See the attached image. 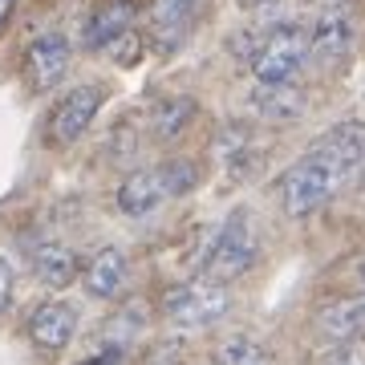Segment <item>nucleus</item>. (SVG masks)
I'll use <instances>...</instances> for the list:
<instances>
[{"label": "nucleus", "mask_w": 365, "mask_h": 365, "mask_svg": "<svg viewBox=\"0 0 365 365\" xmlns=\"http://www.w3.org/2000/svg\"><path fill=\"white\" fill-rule=\"evenodd\" d=\"M126 280H130V260H126L122 248H102L90 264H86V276H81V284H86V292H90L93 300L122 297Z\"/></svg>", "instance_id": "14"}, {"label": "nucleus", "mask_w": 365, "mask_h": 365, "mask_svg": "<svg viewBox=\"0 0 365 365\" xmlns=\"http://www.w3.org/2000/svg\"><path fill=\"white\" fill-rule=\"evenodd\" d=\"M191 118H195V102H191L187 93L158 98V102L150 106V134H155L158 143H170V138H179V134L191 126Z\"/></svg>", "instance_id": "16"}, {"label": "nucleus", "mask_w": 365, "mask_h": 365, "mask_svg": "<svg viewBox=\"0 0 365 365\" xmlns=\"http://www.w3.org/2000/svg\"><path fill=\"white\" fill-rule=\"evenodd\" d=\"M244 9H268V4H276V0H240Z\"/></svg>", "instance_id": "23"}, {"label": "nucleus", "mask_w": 365, "mask_h": 365, "mask_svg": "<svg viewBox=\"0 0 365 365\" xmlns=\"http://www.w3.org/2000/svg\"><path fill=\"white\" fill-rule=\"evenodd\" d=\"M260 248L264 244H260V223H256V215L248 207H235L227 215V223L215 232L207 256H203V276L223 280V284L227 280H240L244 272L256 268Z\"/></svg>", "instance_id": "3"}, {"label": "nucleus", "mask_w": 365, "mask_h": 365, "mask_svg": "<svg viewBox=\"0 0 365 365\" xmlns=\"http://www.w3.org/2000/svg\"><path fill=\"white\" fill-rule=\"evenodd\" d=\"M134 21H138V9L130 0H106L102 9L86 21V49H114L118 41H126L134 33Z\"/></svg>", "instance_id": "12"}, {"label": "nucleus", "mask_w": 365, "mask_h": 365, "mask_svg": "<svg viewBox=\"0 0 365 365\" xmlns=\"http://www.w3.org/2000/svg\"><path fill=\"white\" fill-rule=\"evenodd\" d=\"M215 365H268V349L256 337H227L215 349Z\"/></svg>", "instance_id": "18"}, {"label": "nucleus", "mask_w": 365, "mask_h": 365, "mask_svg": "<svg viewBox=\"0 0 365 365\" xmlns=\"http://www.w3.org/2000/svg\"><path fill=\"white\" fill-rule=\"evenodd\" d=\"M211 155H215L223 175L248 179L256 170V163H260V138H256V130L248 122H223L215 130V138H211Z\"/></svg>", "instance_id": "8"}, {"label": "nucleus", "mask_w": 365, "mask_h": 365, "mask_svg": "<svg viewBox=\"0 0 365 365\" xmlns=\"http://www.w3.org/2000/svg\"><path fill=\"white\" fill-rule=\"evenodd\" d=\"M227 309H232V292H227L223 280H211V276L170 288L167 300H163V317L175 329H207L215 321H223Z\"/></svg>", "instance_id": "4"}, {"label": "nucleus", "mask_w": 365, "mask_h": 365, "mask_svg": "<svg viewBox=\"0 0 365 365\" xmlns=\"http://www.w3.org/2000/svg\"><path fill=\"white\" fill-rule=\"evenodd\" d=\"M33 272H37L41 284L66 288V284H73V276H78V256H73L66 244H41V248L33 252Z\"/></svg>", "instance_id": "17"}, {"label": "nucleus", "mask_w": 365, "mask_h": 365, "mask_svg": "<svg viewBox=\"0 0 365 365\" xmlns=\"http://www.w3.org/2000/svg\"><path fill=\"white\" fill-rule=\"evenodd\" d=\"M102 102H106V86H98V81H86L78 90H69L49 114V143L53 146H73L81 134L93 126Z\"/></svg>", "instance_id": "5"}, {"label": "nucleus", "mask_w": 365, "mask_h": 365, "mask_svg": "<svg viewBox=\"0 0 365 365\" xmlns=\"http://www.w3.org/2000/svg\"><path fill=\"white\" fill-rule=\"evenodd\" d=\"M90 365H118V349H110V353H102V357H93Z\"/></svg>", "instance_id": "22"}, {"label": "nucleus", "mask_w": 365, "mask_h": 365, "mask_svg": "<svg viewBox=\"0 0 365 365\" xmlns=\"http://www.w3.org/2000/svg\"><path fill=\"white\" fill-rule=\"evenodd\" d=\"M357 276H361V284H365V260H361V268H357Z\"/></svg>", "instance_id": "24"}, {"label": "nucleus", "mask_w": 365, "mask_h": 365, "mask_svg": "<svg viewBox=\"0 0 365 365\" xmlns=\"http://www.w3.org/2000/svg\"><path fill=\"white\" fill-rule=\"evenodd\" d=\"M13 288H16V276H13V264L0 256V317L9 313V304H13Z\"/></svg>", "instance_id": "20"}, {"label": "nucleus", "mask_w": 365, "mask_h": 365, "mask_svg": "<svg viewBox=\"0 0 365 365\" xmlns=\"http://www.w3.org/2000/svg\"><path fill=\"white\" fill-rule=\"evenodd\" d=\"M78 333V309L66 300H45L29 317V341L41 353H61Z\"/></svg>", "instance_id": "10"}, {"label": "nucleus", "mask_w": 365, "mask_h": 365, "mask_svg": "<svg viewBox=\"0 0 365 365\" xmlns=\"http://www.w3.org/2000/svg\"><path fill=\"white\" fill-rule=\"evenodd\" d=\"M167 199H175L170 163L134 170V175H126V179H122V187H118V211H122V215H130V220H143V215L158 211Z\"/></svg>", "instance_id": "6"}, {"label": "nucleus", "mask_w": 365, "mask_h": 365, "mask_svg": "<svg viewBox=\"0 0 365 365\" xmlns=\"http://www.w3.org/2000/svg\"><path fill=\"white\" fill-rule=\"evenodd\" d=\"M317 365H365L361 341H325V349L317 353Z\"/></svg>", "instance_id": "19"}, {"label": "nucleus", "mask_w": 365, "mask_h": 365, "mask_svg": "<svg viewBox=\"0 0 365 365\" xmlns=\"http://www.w3.org/2000/svg\"><path fill=\"white\" fill-rule=\"evenodd\" d=\"M227 53L252 69L256 81H297L304 66L313 61L309 29L297 21H268L260 29H240L227 37Z\"/></svg>", "instance_id": "2"}, {"label": "nucleus", "mask_w": 365, "mask_h": 365, "mask_svg": "<svg viewBox=\"0 0 365 365\" xmlns=\"http://www.w3.org/2000/svg\"><path fill=\"white\" fill-rule=\"evenodd\" d=\"M13 13H16V0H0V33L9 29V21H13Z\"/></svg>", "instance_id": "21"}, {"label": "nucleus", "mask_w": 365, "mask_h": 365, "mask_svg": "<svg viewBox=\"0 0 365 365\" xmlns=\"http://www.w3.org/2000/svg\"><path fill=\"white\" fill-rule=\"evenodd\" d=\"M317 329L325 341H365V297L333 300L317 313Z\"/></svg>", "instance_id": "15"}, {"label": "nucleus", "mask_w": 365, "mask_h": 365, "mask_svg": "<svg viewBox=\"0 0 365 365\" xmlns=\"http://www.w3.org/2000/svg\"><path fill=\"white\" fill-rule=\"evenodd\" d=\"M248 106L264 122H297L309 110V98L297 81H256L248 93Z\"/></svg>", "instance_id": "11"}, {"label": "nucleus", "mask_w": 365, "mask_h": 365, "mask_svg": "<svg viewBox=\"0 0 365 365\" xmlns=\"http://www.w3.org/2000/svg\"><path fill=\"white\" fill-rule=\"evenodd\" d=\"M353 41H357V25H353V16L345 13V9H325V13L313 21V29H309L313 57H321V61L345 57V53L353 49Z\"/></svg>", "instance_id": "13"}, {"label": "nucleus", "mask_w": 365, "mask_h": 365, "mask_svg": "<svg viewBox=\"0 0 365 365\" xmlns=\"http://www.w3.org/2000/svg\"><path fill=\"white\" fill-rule=\"evenodd\" d=\"M203 13H207V0H150L146 29H150L155 49H163V53L179 49L182 41L195 33Z\"/></svg>", "instance_id": "7"}, {"label": "nucleus", "mask_w": 365, "mask_h": 365, "mask_svg": "<svg viewBox=\"0 0 365 365\" xmlns=\"http://www.w3.org/2000/svg\"><path fill=\"white\" fill-rule=\"evenodd\" d=\"M69 61H73V49L61 33H41L33 45L25 49V78L37 93L53 90L57 81L69 73Z\"/></svg>", "instance_id": "9"}, {"label": "nucleus", "mask_w": 365, "mask_h": 365, "mask_svg": "<svg viewBox=\"0 0 365 365\" xmlns=\"http://www.w3.org/2000/svg\"><path fill=\"white\" fill-rule=\"evenodd\" d=\"M365 158V122H337L325 130L292 167L276 179V199L288 220H309L341 191V182Z\"/></svg>", "instance_id": "1"}]
</instances>
